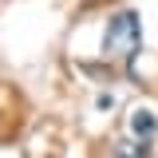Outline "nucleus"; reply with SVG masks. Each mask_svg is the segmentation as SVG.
<instances>
[{
	"label": "nucleus",
	"instance_id": "f257e3e1",
	"mask_svg": "<svg viewBox=\"0 0 158 158\" xmlns=\"http://www.w3.org/2000/svg\"><path fill=\"white\" fill-rule=\"evenodd\" d=\"M138 44H142V24H138V16L131 12V8L111 12L107 32H103V56L131 67V59L138 56Z\"/></svg>",
	"mask_w": 158,
	"mask_h": 158
},
{
	"label": "nucleus",
	"instance_id": "f03ea898",
	"mask_svg": "<svg viewBox=\"0 0 158 158\" xmlns=\"http://www.w3.org/2000/svg\"><path fill=\"white\" fill-rule=\"evenodd\" d=\"M154 131H158V118H154V111L138 107L135 115H131V135H138L142 142H150V138H154Z\"/></svg>",
	"mask_w": 158,
	"mask_h": 158
},
{
	"label": "nucleus",
	"instance_id": "7ed1b4c3",
	"mask_svg": "<svg viewBox=\"0 0 158 158\" xmlns=\"http://www.w3.org/2000/svg\"><path fill=\"white\" fill-rule=\"evenodd\" d=\"M118 158H150V146L146 142H118Z\"/></svg>",
	"mask_w": 158,
	"mask_h": 158
}]
</instances>
